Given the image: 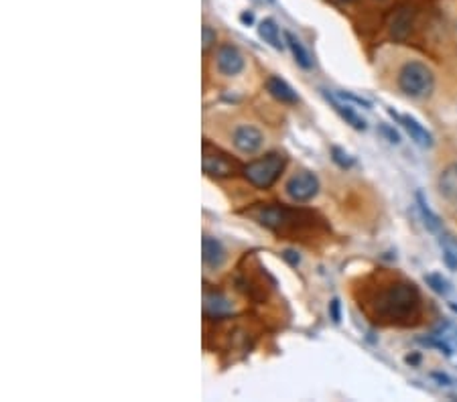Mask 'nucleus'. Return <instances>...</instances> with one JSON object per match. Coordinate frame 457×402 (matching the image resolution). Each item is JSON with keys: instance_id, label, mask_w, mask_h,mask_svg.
Segmentation results:
<instances>
[{"instance_id": "nucleus-1", "label": "nucleus", "mask_w": 457, "mask_h": 402, "mask_svg": "<svg viewBox=\"0 0 457 402\" xmlns=\"http://www.w3.org/2000/svg\"><path fill=\"white\" fill-rule=\"evenodd\" d=\"M372 315L387 325H408L421 315V293L413 282L396 280L374 299Z\"/></svg>"}, {"instance_id": "nucleus-2", "label": "nucleus", "mask_w": 457, "mask_h": 402, "mask_svg": "<svg viewBox=\"0 0 457 402\" xmlns=\"http://www.w3.org/2000/svg\"><path fill=\"white\" fill-rule=\"evenodd\" d=\"M246 215L254 218L261 226L268 227L282 236H295L303 227L311 226L313 213L297 208H287V206H258L254 210L246 211Z\"/></svg>"}, {"instance_id": "nucleus-3", "label": "nucleus", "mask_w": 457, "mask_h": 402, "mask_svg": "<svg viewBox=\"0 0 457 402\" xmlns=\"http://www.w3.org/2000/svg\"><path fill=\"white\" fill-rule=\"evenodd\" d=\"M435 86V75L431 68H427L421 61H408L399 71V88L411 98L429 96Z\"/></svg>"}, {"instance_id": "nucleus-4", "label": "nucleus", "mask_w": 457, "mask_h": 402, "mask_svg": "<svg viewBox=\"0 0 457 402\" xmlns=\"http://www.w3.org/2000/svg\"><path fill=\"white\" fill-rule=\"evenodd\" d=\"M284 165H287L284 155H281V153H268L266 157L246 165L242 173L248 179V183L254 185L256 189H268L281 177Z\"/></svg>"}, {"instance_id": "nucleus-5", "label": "nucleus", "mask_w": 457, "mask_h": 402, "mask_svg": "<svg viewBox=\"0 0 457 402\" xmlns=\"http://www.w3.org/2000/svg\"><path fill=\"white\" fill-rule=\"evenodd\" d=\"M201 167L204 173L215 179H224V177H234L236 173L244 171L242 165L238 161L226 155L224 151H220L218 146H211L210 142H204V158H201Z\"/></svg>"}, {"instance_id": "nucleus-6", "label": "nucleus", "mask_w": 457, "mask_h": 402, "mask_svg": "<svg viewBox=\"0 0 457 402\" xmlns=\"http://www.w3.org/2000/svg\"><path fill=\"white\" fill-rule=\"evenodd\" d=\"M319 191V179L309 171H301L297 175H293L287 183V193L293 201H309L313 199Z\"/></svg>"}, {"instance_id": "nucleus-7", "label": "nucleus", "mask_w": 457, "mask_h": 402, "mask_svg": "<svg viewBox=\"0 0 457 402\" xmlns=\"http://www.w3.org/2000/svg\"><path fill=\"white\" fill-rule=\"evenodd\" d=\"M232 140H234V146L244 153V155H252L256 153L261 146H263L264 137L263 132L254 126H238L232 134Z\"/></svg>"}, {"instance_id": "nucleus-8", "label": "nucleus", "mask_w": 457, "mask_h": 402, "mask_svg": "<svg viewBox=\"0 0 457 402\" xmlns=\"http://www.w3.org/2000/svg\"><path fill=\"white\" fill-rule=\"evenodd\" d=\"M215 61H218V70L224 75H238L244 70V57L234 45H222L218 49Z\"/></svg>"}, {"instance_id": "nucleus-9", "label": "nucleus", "mask_w": 457, "mask_h": 402, "mask_svg": "<svg viewBox=\"0 0 457 402\" xmlns=\"http://www.w3.org/2000/svg\"><path fill=\"white\" fill-rule=\"evenodd\" d=\"M388 114L392 116V118H396L399 123L405 126V130L411 134V139L415 140L419 146H422V149H431L433 146V134L422 126V124H419L413 116H405V114H396L394 110H388Z\"/></svg>"}, {"instance_id": "nucleus-10", "label": "nucleus", "mask_w": 457, "mask_h": 402, "mask_svg": "<svg viewBox=\"0 0 457 402\" xmlns=\"http://www.w3.org/2000/svg\"><path fill=\"white\" fill-rule=\"evenodd\" d=\"M413 20H415V11L411 6L399 8L390 18V35H392V39L405 41L413 31Z\"/></svg>"}, {"instance_id": "nucleus-11", "label": "nucleus", "mask_w": 457, "mask_h": 402, "mask_svg": "<svg viewBox=\"0 0 457 402\" xmlns=\"http://www.w3.org/2000/svg\"><path fill=\"white\" fill-rule=\"evenodd\" d=\"M201 252H204V263H206V266H210V268H218L226 260V250H224L222 242L215 240V238H211L208 234L201 240Z\"/></svg>"}, {"instance_id": "nucleus-12", "label": "nucleus", "mask_w": 457, "mask_h": 402, "mask_svg": "<svg viewBox=\"0 0 457 402\" xmlns=\"http://www.w3.org/2000/svg\"><path fill=\"white\" fill-rule=\"evenodd\" d=\"M204 313L208 319H222L232 313V305L224 295L220 293H206L204 297Z\"/></svg>"}, {"instance_id": "nucleus-13", "label": "nucleus", "mask_w": 457, "mask_h": 402, "mask_svg": "<svg viewBox=\"0 0 457 402\" xmlns=\"http://www.w3.org/2000/svg\"><path fill=\"white\" fill-rule=\"evenodd\" d=\"M266 89L270 92L273 98H277V100L282 102V104H297V102H299L297 92L291 88L282 77H277V75L268 77V82H266Z\"/></svg>"}, {"instance_id": "nucleus-14", "label": "nucleus", "mask_w": 457, "mask_h": 402, "mask_svg": "<svg viewBox=\"0 0 457 402\" xmlns=\"http://www.w3.org/2000/svg\"><path fill=\"white\" fill-rule=\"evenodd\" d=\"M437 187H439V193L445 199L457 201V161L447 165L441 171L439 179H437Z\"/></svg>"}, {"instance_id": "nucleus-15", "label": "nucleus", "mask_w": 457, "mask_h": 402, "mask_svg": "<svg viewBox=\"0 0 457 402\" xmlns=\"http://www.w3.org/2000/svg\"><path fill=\"white\" fill-rule=\"evenodd\" d=\"M439 246L443 252V260L447 264V268L457 270V236L449 230H441L439 232Z\"/></svg>"}, {"instance_id": "nucleus-16", "label": "nucleus", "mask_w": 457, "mask_h": 402, "mask_svg": "<svg viewBox=\"0 0 457 402\" xmlns=\"http://www.w3.org/2000/svg\"><path fill=\"white\" fill-rule=\"evenodd\" d=\"M325 98H327V100L332 102V106L335 108V112H337V114H339V116H342V118H344L346 123L350 124L352 128H356V130H366V123H364V120H362V118H360V116H358L356 112H353L350 106L342 104V102H339V100L335 98L334 94H330V92H325Z\"/></svg>"}, {"instance_id": "nucleus-17", "label": "nucleus", "mask_w": 457, "mask_h": 402, "mask_svg": "<svg viewBox=\"0 0 457 402\" xmlns=\"http://www.w3.org/2000/svg\"><path fill=\"white\" fill-rule=\"evenodd\" d=\"M258 35L261 39H264V43H268L273 49H279L281 51L284 47V43L281 41V31L277 27V23L273 18H264L263 23L258 25Z\"/></svg>"}, {"instance_id": "nucleus-18", "label": "nucleus", "mask_w": 457, "mask_h": 402, "mask_svg": "<svg viewBox=\"0 0 457 402\" xmlns=\"http://www.w3.org/2000/svg\"><path fill=\"white\" fill-rule=\"evenodd\" d=\"M417 206H419V211H421V218L425 220V226H427V230H431V232L439 234L441 230H443V222H441L439 215H437L435 211L429 208V203L425 201L422 193H417Z\"/></svg>"}, {"instance_id": "nucleus-19", "label": "nucleus", "mask_w": 457, "mask_h": 402, "mask_svg": "<svg viewBox=\"0 0 457 402\" xmlns=\"http://www.w3.org/2000/svg\"><path fill=\"white\" fill-rule=\"evenodd\" d=\"M284 37H287L289 49H291V53H293L295 61L299 63L303 70H311V68H313V61H311V57H309L307 49L303 47V43H301L299 39L293 35V33H284Z\"/></svg>"}, {"instance_id": "nucleus-20", "label": "nucleus", "mask_w": 457, "mask_h": 402, "mask_svg": "<svg viewBox=\"0 0 457 402\" xmlns=\"http://www.w3.org/2000/svg\"><path fill=\"white\" fill-rule=\"evenodd\" d=\"M425 282H427L437 295H447V293H449V282L443 279L441 275H427V277H425Z\"/></svg>"}, {"instance_id": "nucleus-21", "label": "nucleus", "mask_w": 457, "mask_h": 402, "mask_svg": "<svg viewBox=\"0 0 457 402\" xmlns=\"http://www.w3.org/2000/svg\"><path fill=\"white\" fill-rule=\"evenodd\" d=\"M332 157H334V161L342 169H350L353 165V158L350 157L344 149H339V146H334V149H332Z\"/></svg>"}, {"instance_id": "nucleus-22", "label": "nucleus", "mask_w": 457, "mask_h": 402, "mask_svg": "<svg viewBox=\"0 0 457 402\" xmlns=\"http://www.w3.org/2000/svg\"><path fill=\"white\" fill-rule=\"evenodd\" d=\"M380 132L387 137L392 144H399L401 142V137H399V132L394 130V128H390V126H387V124H380Z\"/></svg>"}, {"instance_id": "nucleus-23", "label": "nucleus", "mask_w": 457, "mask_h": 402, "mask_svg": "<svg viewBox=\"0 0 457 402\" xmlns=\"http://www.w3.org/2000/svg\"><path fill=\"white\" fill-rule=\"evenodd\" d=\"M201 33H204V49L208 51L211 45L215 43V33L211 31L210 27H204V31H201Z\"/></svg>"}, {"instance_id": "nucleus-24", "label": "nucleus", "mask_w": 457, "mask_h": 402, "mask_svg": "<svg viewBox=\"0 0 457 402\" xmlns=\"http://www.w3.org/2000/svg\"><path fill=\"white\" fill-rule=\"evenodd\" d=\"M330 313H332V319H334L335 323H339L342 321V313H339V301L334 299L332 303H330Z\"/></svg>"}, {"instance_id": "nucleus-25", "label": "nucleus", "mask_w": 457, "mask_h": 402, "mask_svg": "<svg viewBox=\"0 0 457 402\" xmlns=\"http://www.w3.org/2000/svg\"><path fill=\"white\" fill-rule=\"evenodd\" d=\"M282 256H284V260H289V263L293 264V266H297V264H299V254H297V252H293V250H284V252H282Z\"/></svg>"}, {"instance_id": "nucleus-26", "label": "nucleus", "mask_w": 457, "mask_h": 402, "mask_svg": "<svg viewBox=\"0 0 457 402\" xmlns=\"http://www.w3.org/2000/svg\"><path fill=\"white\" fill-rule=\"evenodd\" d=\"M240 20H242L244 25H250V23L254 20V17H252V13H244V15L240 17Z\"/></svg>"}, {"instance_id": "nucleus-27", "label": "nucleus", "mask_w": 457, "mask_h": 402, "mask_svg": "<svg viewBox=\"0 0 457 402\" xmlns=\"http://www.w3.org/2000/svg\"><path fill=\"white\" fill-rule=\"evenodd\" d=\"M337 2H342V4H348V2H353V0H337Z\"/></svg>"}]
</instances>
